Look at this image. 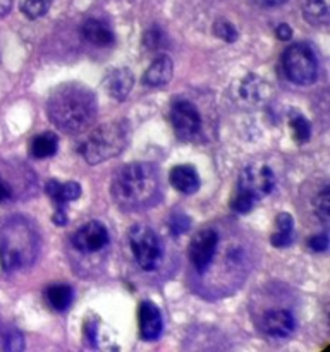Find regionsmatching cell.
I'll return each instance as SVG.
<instances>
[{
  "label": "cell",
  "instance_id": "cell-4",
  "mask_svg": "<svg viewBox=\"0 0 330 352\" xmlns=\"http://www.w3.org/2000/svg\"><path fill=\"white\" fill-rule=\"evenodd\" d=\"M129 141V127L124 120L107 122L86 134L85 140L79 143V155L89 165L102 164L110 160L124 151Z\"/></svg>",
  "mask_w": 330,
  "mask_h": 352
},
{
  "label": "cell",
  "instance_id": "cell-33",
  "mask_svg": "<svg viewBox=\"0 0 330 352\" xmlns=\"http://www.w3.org/2000/svg\"><path fill=\"white\" fill-rule=\"evenodd\" d=\"M24 347L23 336L19 332H9L6 336V342H3V349L6 351H21Z\"/></svg>",
  "mask_w": 330,
  "mask_h": 352
},
{
  "label": "cell",
  "instance_id": "cell-23",
  "mask_svg": "<svg viewBox=\"0 0 330 352\" xmlns=\"http://www.w3.org/2000/svg\"><path fill=\"white\" fill-rule=\"evenodd\" d=\"M54 0H21L19 9L28 19H40L48 12Z\"/></svg>",
  "mask_w": 330,
  "mask_h": 352
},
{
  "label": "cell",
  "instance_id": "cell-8",
  "mask_svg": "<svg viewBox=\"0 0 330 352\" xmlns=\"http://www.w3.org/2000/svg\"><path fill=\"white\" fill-rule=\"evenodd\" d=\"M219 250V234L213 229H203L192 236L189 244V260L196 274L203 275L212 267L213 258Z\"/></svg>",
  "mask_w": 330,
  "mask_h": 352
},
{
  "label": "cell",
  "instance_id": "cell-31",
  "mask_svg": "<svg viewBox=\"0 0 330 352\" xmlns=\"http://www.w3.org/2000/svg\"><path fill=\"white\" fill-rule=\"evenodd\" d=\"M14 199H16V191H14L12 184L0 174V205H7Z\"/></svg>",
  "mask_w": 330,
  "mask_h": 352
},
{
  "label": "cell",
  "instance_id": "cell-2",
  "mask_svg": "<svg viewBox=\"0 0 330 352\" xmlns=\"http://www.w3.org/2000/svg\"><path fill=\"white\" fill-rule=\"evenodd\" d=\"M110 192L117 205L126 212L151 208L162 198L160 170L146 162L126 165L117 170Z\"/></svg>",
  "mask_w": 330,
  "mask_h": 352
},
{
  "label": "cell",
  "instance_id": "cell-11",
  "mask_svg": "<svg viewBox=\"0 0 330 352\" xmlns=\"http://www.w3.org/2000/svg\"><path fill=\"white\" fill-rule=\"evenodd\" d=\"M260 327L270 339H289L296 330V318L287 309H270L263 315Z\"/></svg>",
  "mask_w": 330,
  "mask_h": 352
},
{
  "label": "cell",
  "instance_id": "cell-35",
  "mask_svg": "<svg viewBox=\"0 0 330 352\" xmlns=\"http://www.w3.org/2000/svg\"><path fill=\"white\" fill-rule=\"evenodd\" d=\"M52 222L57 223V226H65V223H67V215H65V210H55L54 217H52Z\"/></svg>",
  "mask_w": 330,
  "mask_h": 352
},
{
  "label": "cell",
  "instance_id": "cell-24",
  "mask_svg": "<svg viewBox=\"0 0 330 352\" xmlns=\"http://www.w3.org/2000/svg\"><path fill=\"white\" fill-rule=\"evenodd\" d=\"M213 33H215L217 38L227 41V43H234L237 36H239L234 24L227 19H217L215 24H213Z\"/></svg>",
  "mask_w": 330,
  "mask_h": 352
},
{
  "label": "cell",
  "instance_id": "cell-22",
  "mask_svg": "<svg viewBox=\"0 0 330 352\" xmlns=\"http://www.w3.org/2000/svg\"><path fill=\"white\" fill-rule=\"evenodd\" d=\"M289 126H291L292 129V136H294V140L298 141L299 144L309 141V138H311V126H309L308 119H306L302 113L292 112L291 116H289Z\"/></svg>",
  "mask_w": 330,
  "mask_h": 352
},
{
  "label": "cell",
  "instance_id": "cell-29",
  "mask_svg": "<svg viewBox=\"0 0 330 352\" xmlns=\"http://www.w3.org/2000/svg\"><path fill=\"white\" fill-rule=\"evenodd\" d=\"M165 43V34L162 33V30L158 26H153L151 30H148L144 33V45H146L150 50H158V48L164 47Z\"/></svg>",
  "mask_w": 330,
  "mask_h": 352
},
{
  "label": "cell",
  "instance_id": "cell-1",
  "mask_svg": "<svg viewBox=\"0 0 330 352\" xmlns=\"http://www.w3.org/2000/svg\"><path fill=\"white\" fill-rule=\"evenodd\" d=\"M47 112L52 124L62 133L78 134L91 126L98 113V103L88 86L64 82L52 91Z\"/></svg>",
  "mask_w": 330,
  "mask_h": 352
},
{
  "label": "cell",
  "instance_id": "cell-18",
  "mask_svg": "<svg viewBox=\"0 0 330 352\" xmlns=\"http://www.w3.org/2000/svg\"><path fill=\"white\" fill-rule=\"evenodd\" d=\"M45 298H47L52 309H55V311H65V309L71 308L72 301H74V291L67 284H52L45 291Z\"/></svg>",
  "mask_w": 330,
  "mask_h": 352
},
{
  "label": "cell",
  "instance_id": "cell-30",
  "mask_svg": "<svg viewBox=\"0 0 330 352\" xmlns=\"http://www.w3.org/2000/svg\"><path fill=\"white\" fill-rule=\"evenodd\" d=\"M168 229H170L172 236H181L189 229V219L184 213H175L168 222Z\"/></svg>",
  "mask_w": 330,
  "mask_h": 352
},
{
  "label": "cell",
  "instance_id": "cell-32",
  "mask_svg": "<svg viewBox=\"0 0 330 352\" xmlns=\"http://www.w3.org/2000/svg\"><path fill=\"white\" fill-rule=\"evenodd\" d=\"M308 246L309 250L315 251V253H325V251L329 250V236H327L325 232L316 234V236H313L311 239L308 241Z\"/></svg>",
  "mask_w": 330,
  "mask_h": 352
},
{
  "label": "cell",
  "instance_id": "cell-34",
  "mask_svg": "<svg viewBox=\"0 0 330 352\" xmlns=\"http://www.w3.org/2000/svg\"><path fill=\"white\" fill-rule=\"evenodd\" d=\"M275 34H277L278 40L287 41V40H291V38H292V28L289 26V24L282 23V24H278L277 28H275Z\"/></svg>",
  "mask_w": 330,
  "mask_h": 352
},
{
  "label": "cell",
  "instance_id": "cell-28",
  "mask_svg": "<svg viewBox=\"0 0 330 352\" xmlns=\"http://www.w3.org/2000/svg\"><path fill=\"white\" fill-rule=\"evenodd\" d=\"M82 337L89 347H98V323L95 316H88L82 325Z\"/></svg>",
  "mask_w": 330,
  "mask_h": 352
},
{
  "label": "cell",
  "instance_id": "cell-26",
  "mask_svg": "<svg viewBox=\"0 0 330 352\" xmlns=\"http://www.w3.org/2000/svg\"><path fill=\"white\" fill-rule=\"evenodd\" d=\"M261 85L256 76H246V79L241 85V96L244 100H258L261 96Z\"/></svg>",
  "mask_w": 330,
  "mask_h": 352
},
{
  "label": "cell",
  "instance_id": "cell-9",
  "mask_svg": "<svg viewBox=\"0 0 330 352\" xmlns=\"http://www.w3.org/2000/svg\"><path fill=\"white\" fill-rule=\"evenodd\" d=\"M170 122L179 140L189 141L201 131V113L195 103L188 100H179L170 109Z\"/></svg>",
  "mask_w": 330,
  "mask_h": 352
},
{
  "label": "cell",
  "instance_id": "cell-14",
  "mask_svg": "<svg viewBox=\"0 0 330 352\" xmlns=\"http://www.w3.org/2000/svg\"><path fill=\"white\" fill-rule=\"evenodd\" d=\"M168 182L182 195H195L201 186L198 172L192 165H175L168 174Z\"/></svg>",
  "mask_w": 330,
  "mask_h": 352
},
{
  "label": "cell",
  "instance_id": "cell-13",
  "mask_svg": "<svg viewBox=\"0 0 330 352\" xmlns=\"http://www.w3.org/2000/svg\"><path fill=\"white\" fill-rule=\"evenodd\" d=\"M81 34L86 41H89L95 47H112L113 41H116V34H113L109 23L102 19H96V17H89V19H86L82 23Z\"/></svg>",
  "mask_w": 330,
  "mask_h": 352
},
{
  "label": "cell",
  "instance_id": "cell-6",
  "mask_svg": "<svg viewBox=\"0 0 330 352\" xmlns=\"http://www.w3.org/2000/svg\"><path fill=\"white\" fill-rule=\"evenodd\" d=\"M129 248L138 267L144 272H153L160 267L164 250L160 237L151 227L138 223L129 230Z\"/></svg>",
  "mask_w": 330,
  "mask_h": 352
},
{
  "label": "cell",
  "instance_id": "cell-15",
  "mask_svg": "<svg viewBox=\"0 0 330 352\" xmlns=\"http://www.w3.org/2000/svg\"><path fill=\"white\" fill-rule=\"evenodd\" d=\"M174 74V64H172L168 55H158L150 67L144 71L143 74V85L150 86V88H160L165 86L172 79Z\"/></svg>",
  "mask_w": 330,
  "mask_h": 352
},
{
  "label": "cell",
  "instance_id": "cell-37",
  "mask_svg": "<svg viewBox=\"0 0 330 352\" xmlns=\"http://www.w3.org/2000/svg\"><path fill=\"white\" fill-rule=\"evenodd\" d=\"M267 7H278V6H284L287 0H261Z\"/></svg>",
  "mask_w": 330,
  "mask_h": 352
},
{
  "label": "cell",
  "instance_id": "cell-21",
  "mask_svg": "<svg viewBox=\"0 0 330 352\" xmlns=\"http://www.w3.org/2000/svg\"><path fill=\"white\" fill-rule=\"evenodd\" d=\"M305 16L311 24L329 23V0H306Z\"/></svg>",
  "mask_w": 330,
  "mask_h": 352
},
{
  "label": "cell",
  "instance_id": "cell-17",
  "mask_svg": "<svg viewBox=\"0 0 330 352\" xmlns=\"http://www.w3.org/2000/svg\"><path fill=\"white\" fill-rule=\"evenodd\" d=\"M134 85V76L129 69L122 67V69H116L109 74L107 78L105 86L109 95H112L116 100H124L129 91L133 89Z\"/></svg>",
  "mask_w": 330,
  "mask_h": 352
},
{
  "label": "cell",
  "instance_id": "cell-19",
  "mask_svg": "<svg viewBox=\"0 0 330 352\" xmlns=\"http://www.w3.org/2000/svg\"><path fill=\"white\" fill-rule=\"evenodd\" d=\"M58 150V138L55 133H50V131H45V133L38 134V136L33 138L31 141V155L34 158H50L57 153Z\"/></svg>",
  "mask_w": 330,
  "mask_h": 352
},
{
  "label": "cell",
  "instance_id": "cell-5",
  "mask_svg": "<svg viewBox=\"0 0 330 352\" xmlns=\"http://www.w3.org/2000/svg\"><path fill=\"white\" fill-rule=\"evenodd\" d=\"M282 67L291 82L309 86L318 78V57L311 45L294 43L282 55Z\"/></svg>",
  "mask_w": 330,
  "mask_h": 352
},
{
  "label": "cell",
  "instance_id": "cell-3",
  "mask_svg": "<svg viewBox=\"0 0 330 352\" xmlns=\"http://www.w3.org/2000/svg\"><path fill=\"white\" fill-rule=\"evenodd\" d=\"M36 226L23 215H12L0 226V265L3 272L26 270L40 254Z\"/></svg>",
  "mask_w": 330,
  "mask_h": 352
},
{
  "label": "cell",
  "instance_id": "cell-16",
  "mask_svg": "<svg viewBox=\"0 0 330 352\" xmlns=\"http://www.w3.org/2000/svg\"><path fill=\"white\" fill-rule=\"evenodd\" d=\"M45 191L50 196L52 201L55 203L57 210H65V206L71 201L81 196V186L74 181L69 182H58V181H48L45 184Z\"/></svg>",
  "mask_w": 330,
  "mask_h": 352
},
{
  "label": "cell",
  "instance_id": "cell-25",
  "mask_svg": "<svg viewBox=\"0 0 330 352\" xmlns=\"http://www.w3.org/2000/svg\"><path fill=\"white\" fill-rule=\"evenodd\" d=\"M329 201H330L329 186H323L322 191L316 195V199H315V212H316V217H318V220L322 223H329V215H330Z\"/></svg>",
  "mask_w": 330,
  "mask_h": 352
},
{
  "label": "cell",
  "instance_id": "cell-10",
  "mask_svg": "<svg viewBox=\"0 0 330 352\" xmlns=\"http://www.w3.org/2000/svg\"><path fill=\"white\" fill-rule=\"evenodd\" d=\"M109 243V230H107V227L103 226L102 222H96V220H91V222L79 227L78 232L72 236V246H74L79 253L85 254L98 253L103 248H107Z\"/></svg>",
  "mask_w": 330,
  "mask_h": 352
},
{
  "label": "cell",
  "instance_id": "cell-27",
  "mask_svg": "<svg viewBox=\"0 0 330 352\" xmlns=\"http://www.w3.org/2000/svg\"><path fill=\"white\" fill-rule=\"evenodd\" d=\"M254 203H256V199L251 198L250 195L237 191L236 196L232 198V201H230V208L236 213H248L253 210Z\"/></svg>",
  "mask_w": 330,
  "mask_h": 352
},
{
  "label": "cell",
  "instance_id": "cell-20",
  "mask_svg": "<svg viewBox=\"0 0 330 352\" xmlns=\"http://www.w3.org/2000/svg\"><path fill=\"white\" fill-rule=\"evenodd\" d=\"M275 226H277V230L272 236V244L275 248H287L289 244H292V237H294V219H292L291 213H278Z\"/></svg>",
  "mask_w": 330,
  "mask_h": 352
},
{
  "label": "cell",
  "instance_id": "cell-12",
  "mask_svg": "<svg viewBox=\"0 0 330 352\" xmlns=\"http://www.w3.org/2000/svg\"><path fill=\"white\" fill-rule=\"evenodd\" d=\"M164 320L162 313L151 301H143L140 305V336L144 342H153L162 336Z\"/></svg>",
  "mask_w": 330,
  "mask_h": 352
},
{
  "label": "cell",
  "instance_id": "cell-7",
  "mask_svg": "<svg viewBox=\"0 0 330 352\" xmlns=\"http://www.w3.org/2000/svg\"><path fill=\"white\" fill-rule=\"evenodd\" d=\"M275 188V175L272 168L265 164H251L239 174L237 191L246 192L253 199L265 198Z\"/></svg>",
  "mask_w": 330,
  "mask_h": 352
},
{
  "label": "cell",
  "instance_id": "cell-36",
  "mask_svg": "<svg viewBox=\"0 0 330 352\" xmlns=\"http://www.w3.org/2000/svg\"><path fill=\"white\" fill-rule=\"evenodd\" d=\"M12 7V0H0V16H6Z\"/></svg>",
  "mask_w": 330,
  "mask_h": 352
}]
</instances>
